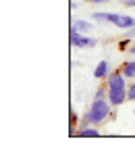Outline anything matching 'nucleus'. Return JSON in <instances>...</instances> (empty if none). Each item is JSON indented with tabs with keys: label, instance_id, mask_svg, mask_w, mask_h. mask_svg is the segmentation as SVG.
Listing matches in <instances>:
<instances>
[{
	"label": "nucleus",
	"instance_id": "1",
	"mask_svg": "<svg viewBox=\"0 0 135 146\" xmlns=\"http://www.w3.org/2000/svg\"><path fill=\"white\" fill-rule=\"evenodd\" d=\"M125 73L123 71H112L110 75L106 77V86H108V100H110L112 107H119L125 100H129L127 96V88L129 86L125 84Z\"/></svg>",
	"mask_w": 135,
	"mask_h": 146
},
{
	"label": "nucleus",
	"instance_id": "2",
	"mask_svg": "<svg viewBox=\"0 0 135 146\" xmlns=\"http://www.w3.org/2000/svg\"><path fill=\"white\" fill-rule=\"evenodd\" d=\"M110 109H112L110 100H106V98H94V102H92L90 111H87L85 119L81 121V125L85 127L87 123H92V125H100V123H104L106 119H108V115H110Z\"/></svg>",
	"mask_w": 135,
	"mask_h": 146
},
{
	"label": "nucleus",
	"instance_id": "3",
	"mask_svg": "<svg viewBox=\"0 0 135 146\" xmlns=\"http://www.w3.org/2000/svg\"><path fill=\"white\" fill-rule=\"evenodd\" d=\"M106 23H112L119 29H131L135 27V19L129 15H119V13H106Z\"/></svg>",
	"mask_w": 135,
	"mask_h": 146
},
{
	"label": "nucleus",
	"instance_id": "4",
	"mask_svg": "<svg viewBox=\"0 0 135 146\" xmlns=\"http://www.w3.org/2000/svg\"><path fill=\"white\" fill-rule=\"evenodd\" d=\"M71 44L75 46V48H94V46L98 44V40L92 38V36H83L75 27H71Z\"/></svg>",
	"mask_w": 135,
	"mask_h": 146
},
{
	"label": "nucleus",
	"instance_id": "5",
	"mask_svg": "<svg viewBox=\"0 0 135 146\" xmlns=\"http://www.w3.org/2000/svg\"><path fill=\"white\" fill-rule=\"evenodd\" d=\"M94 75H96L98 79H106L108 75H110V65H108V61H100L96 71H94Z\"/></svg>",
	"mask_w": 135,
	"mask_h": 146
},
{
	"label": "nucleus",
	"instance_id": "6",
	"mask_svg": "<svg viewBox=\"0 0 135 146\" xmlns=\"http://www.w3.org/2000/svg\"><path fill=\"white\" fill-rule=\"evenodd\" d=\"M77 136H79V138H98L100 131L94 127V125H92V127H90V125H85V127H81V129L77 131Z\"/></svg>",
	"mask_w": 135,
	"mask_h": 146
},
{
	"label": "nucleus",
	"instance_id": "7",
	"mask_svg": "<svg viewBox=\"0 0 135 146\" xmlns=\"http://www.w3.org/2000/svg\"><path fill=\"white\" fill-rule=\"evenodd\" d=\"M73 27H75L77 31H81V34H85V31H92V23L83 21V19H77V21L73 23Z\"/></svg>",
	"mask_w": 135,
	"mask_h": 146
},
{
	"label": "nucleus",
	"instance_id": "8",
	"mask_svg": "<svg viewBox=\"0 0 135 146\" xmlns=\"http://www.w3.org/2000/svg\"><path fill=\"white\" fill-rule=\"evenodd\" d=\"M125 73V77L127 79H131V77H135V61H127L125 65H123V69H121Z\"/></svg>",
	"mask_w": 135,
	"mask_h": 146
},
{
	"label": "nucleus",
	"instance_id": "9",
	"mask_svg": "<svg viewBox=\"0 0 135 146\" xmlns=\"http://www.w3.org/2000/svg\"><path fill=\"white\" fill-rule=\"evenodd\" d=\"M127 96H129V100H135V82L129 84V88H127Z\"/></svg>",
	"mask_w": 135,
	"mask_h": 146
},
{
	"label": "nucleus",
	"instance_id": "10",
	"mask_svg": "<svg viewBox=\"0 0 135 146\" xmlns=\"http://www.w3.org/2000/svg\"><path fill=\"white\" fill-rule=\"evenodd\" d=\"M125 6H131V9H135V0H123Z\"/></svg>",
	"mask_w": 135,
	"mask_h": 146
},
{
	"label": "nucleus",
	"instance_id": "11",
	"mask_svg": "<svg viewBox=\"0 0 135 146\" xmlns=\"http://www.w3.org/2000/svg\"><path fill=\"white\" fill-rule=\"evenodd\" d=\"M87 2H92V4H102V2H108V0H87Z\"/></svg>",
	"mask_w": 135,
	"mask_h": 146
},
{
	"label": "nucleus",
	"instance_id": "12",
	"mask_svg": "<svg viewBox=\"0 0 135 146\" xmlns=\"http://www.w3.org/2000/svg\"><path fill=\"white\" fill-rule=\"evenodd\" d=\"M129 52H131V54L135 56V44H133V46H131V48H129Z\"/></svg>",
	"mask_w": 135,
	"mask_h": 146
}]
</instances>
